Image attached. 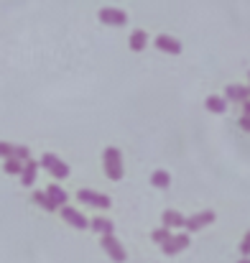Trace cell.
Returning <instances> with one entry per match:
<instances>
[{"label": "cell", "instance_id": "cell-1", "mask_svg": "<svg viewBox=\"0 0 250 263\" xmlns=\"http://www.w3.org/2000/svg\"><path fill=\"white\" fill-rule=\"evenodd\" d=\"M102 166H105V174L112 181H120L125 174V166H123V154L115 148V146H107L102 151Z\"/></svg>", "mask_w": 250, "mask_h": 263}, {"label": "cell", "instance_id": "cell-2", "mask_svg": "<svg viewBox=\"0 0 250 263\" xmlns=\"http://www.w3.org/2000/svg\"><path fill=\"white\" fill-rule=\"evenodd\" d=\"M39 166H44V169H46V174H51L54 179H67V176L72 174L69 164H64L56 154H44V156H41V161H39Z\"/></svg>", "mask_w": 250, "mask_h": 263}, {"label": "cell", "instance_id": "cell-3", "mask_svg": "<svg viewBox=\"0 0 250 263\" xmlns=\"http://www.w3.org/2000/svg\"><path fill=\"white\" fill-rule=\"evenodd\" d=\"M77 199L82 202L84 207H94V210H110V204H112V199L107 194H100L94 189H80Z\"/></svg>", "mask_w": 250, "mask_h": 263}, {"label": "cell", "instance_id": "cell-4", "mask_svg": "<svg viewBox=\"0 0 250 263\" xmlns=\"http://www.w3.org/2000/svg\"><path fill=\"white\" fill-rule=\"evenodd\" d=\"M100 246H102V251H105L115 263H125L128 253H125L123 243H120L115 235H100Z\"/></svg>", "mask_w": 250, "mask_h": 263}, {"label": "cell", "instance_id": "cell-5", "mask_svg": "<svg viewBox=\"0 0 250 263\" xmlns=\"http://www.w3.org/2000/svg\"><path fill=\"white\" fill-rule=\"evenodd\" d=\"M97 18H100V23H105V26H115V28L128 26V13L120 10V8H100V10H97Z\"/></svg>", "mask_w": 250, "mask_h": 263}, {"label": "cell", "instance_id": "cell-6", "mask_svg": "<svg viewBox=\"0 0 250 263\" xmlns=\"http://www.w3.org/2000/svg\"><path fill=\"white\" fill-rule=\"evenodd\" d=\"M215 212L212 210H202V212H197V215H189L186 220H184V228L189 230V233H197V230H202V228H207V225H212L215 222Z\"/></svg>", "mask_w": 250, "mask_h": 263}, {"label": "cell", "instance_id": "cell-7", "mask_svg": "<svg viewBox=\"0 0 250 263\" xmlns=\"http://www.w3.org/2000/svg\"><path fill=\"white\" fill-rule=\"evenodd\" d=\"M59 212H62V220H64L67 225H72L74 230H87V228H89L87 215H82L80 210H74V207L64 204V207H59Z\"/></svg>", "mask_w": 250, "mask_h": 263}, {"label": "cell", "instance_id": "cell-8", "mask_svg": "<svg viewBox=\"0 0 250 263\" xmlns=\"http://www.w3.org/2000/svg\"><path fill=\"white\" fill-rule=\"evenodd\" d=\"M153 46L159 49V51H164V54H171V57H176V54H181V41L179 39H174V36H168V33H159L156 36V41H153Z\"/></svg>", "mask_w": 250, "mask_h": 263}, {"label": "cell", "instance_id": "cell-9", "mask_svg": "<svg viewBox=\"0 0 250 263\" xmlns=\"http://www.w3.org/2000/svg\"><path fill=\"white\" fill-rule=\"evenodd\" d=\"M186 246H189V235H171V240L161 246V251L164 256H179Z\"/></svg>", "mask_w": 250, "mask_h": 263}, {"label": "cell", "instance_id": "cell-10", "mask_svg": "<svg viewBox=\"0 0 250 263\" xmlns=\"http://www.w3.org/2000/svg\"><path fill=\"white\" fill-rule=\"evenodd\" d=\"M225 100H230V102H245L250 100V87L248 85H230V87L225 89Z\"/></svg>", "mask_w": 250, "mask_h": 263}, {"label": "cell", "instance_id": "cell-11", "mask_svg": "<svg viewBox=\"0 0 250 263\" xmlns=\"http://www.w3.org/2000/svg\"><path fill=\"white\" fill-rule=\"evenodd\" d=\"M39 161H33V159H28L26 164H23V172H21V184L23 186H33V181H36V176H39Z\"/></svg>", "mask_w": 250, "mask_h": 263}, {"label": "cell", "instance_id": "cell-12", "mask_svg": "<svg viewBox=\"0 0 250 263\" xmlns=\"http://www.w3.org/2000/svg\"><path fill=\"white\" fill-rule=\"evenodd\" d=\"M128 46H130V51H143L148 46V31H143V28L133 31L128 39Z\"/></svg>", "mask_w": 250, "mask_h": 263}, {"label": "cell", "instance_id": "cell-13", "mask_svg": "<svg viewBox=\"0 0 250 263\" xmlns=\"http://www.w3.org/2000/svg\"><path fill=\"white\" fill-rule=\"evenodd\" d=\"M184 215L181 212H176V210H166L164 215H161V222H164V228L168 230H176V228H184Z\"/></svg>", "mask_w": 250, "mask_h": 263}, {"label": "cell", "instance_id": "cell-14", "mask_svg": "<svg viewBox=\"0 0 250 263\" xmlns=\"http://www.w3.org/2000/svg\"><path fill=\"white\" fill-rule=\"evenodd\" d=\"M89 228H92L97 235H112V233H115V225H112V220H107V217H94V220H89Z\"/></svg>", "mask_w": 250, "mask_h": 263}, {"label": "cell", "instance_id": "cell-15", "mask_svg": "<svg viewBox=\"0 0 250 263\" xmlns=\"http://www.w3.org/2000/svg\"><path fill=\"white\" fill-rule=\"evenodd\" d=\"M46 194H49V199H51L56 207H64L67 199H69V194H67L59 184H49V186H46Z\"/></svg>", "mask_w": 250, "mask_h": 263}, {"label": "cell", "instance_id": "cell-16", "mask_svg": "<svg viewBox=\"0 0 250 263\" xmlns=\"http://www.w3.org/2000/svg\"><path fill=\"white\" fill-rule=\"evenodd\" d=\"M204 105H207V110H209V112H217V115L227 112V100H225V97H220V95H209Z\"/></svg>", "mask_w": 250, "mask_h": 263}, {"label": "cell", "instance_id": "cell-17", "mask_svg": "<svg viewBox=\"0 0 250 263\" xmlns=\"http://www.w3.org/2000/svg\"><path fill=\"white\" fill-rule=\"evenodd\" d=\"M151 184H153L156 189H168V184H171V174L164 172V169H159V172H153V174H151Z\"/></svg>", "mask_w": 250, "mask_h": 263}, {"label": "cell", "instance_id": "cell-18", "mask_svg": "<svg viewBox=\"0 0 250 263\" xmlns=\"http://www.w3.org/2000/svg\"><path fill=\"white\" fill-rule=\"evenodd\" d=\"M33 202L41 207V210H46V212H54V210H59L51 199H49V194L46 192H33Z\"/></svg>", "mask_w": 250, "mask_h": 263}, {"label": "cell", "instance_id": "cell-19", "mask_svg": "<svg viewBox=\"0 0 250 263\" xmlns=\"http://www.w3.org/2000/svg\"><path fill=\"white\" fill-rule=\"evenodd\" d=\"M3 169H5V174H15V176H21V172H23V161H18V159H5Z\"/></svg>", "mask_w": 250, "mask_h": 263}, {"label": "cell", "instance_id": "cell-20", "mask_svg": "<svg viewBox=\"0 0 250 263\" xmlns=\"http://www.w3.org/2000/svg\"><path fill=\"white\" fill-rule=\"evenodd\" d=\"M171 235H174V233H171L168 228H159V230H153V233H151L153 243H159V246H164V243H168V240H171Z\"/></svg>", "mask_w": 250, "mask_h": 263}, {"label": "cell", "instance_id": "cell-21", "mask_svg": "<svg viewBox=\"0 0 250 263\" xmlns=\"http://www.w3.org/2000/svg\"><path fill=\"white\" fill-rule=\"evenodd\" d=\"M13 159H18V161H23V164H26V161L31 159L28 146H15V148H13Z\"/></svg>", "mask_w": 250, "mask_h": 263}, {"label": "cell", "instance_id": "cell-22", "mask_svg": "<svg viewBox=\"0 0 250 263\" xmlns=\"http://www.w3.org/2000/svg\"><path fill=\"white\" fill-rule=\"evenodd\" d=\"M13 143H5V141H0V159L5 161V159H13Z\"/></svg>", "mask_w": 250, "mask_h": 263}, {"label": "cell", "instance_id": "cell-23", "mask_svg": "<svg viewBox=\"0 0 250 263\" xmlns=\"http://www.w3.org/2000/svg\"><path fill=\"white\" fill-rule=\"evenodd\" d=\"M240 253H243L245 258H250V230L243 235V240H240Z\"/></svg>", "mask_w": 250, "mask_h": 263}, {"label": "cell", "instance_id": "cell-24", "mask_svg": "<svg viewBox=\"0 0 250 263\" xmlns=\"http://www.w3.org/2000/svg\"><path fill=\"white\" fill-rule=\"evenodd\" d=\"M240 128H243L245 133H250V115H243V118H240Z\"/></svg>", "mask_w": 250, "mask_h": 263}, {"label": "cell", "instance_id": "cell-25", "mask_svg": "<svg viewBox=\"0 0 250 263\" xmlns=\"http://www.w3.org/2000/svg\"><path fill=\"white\" fill-rule=\"evenodd\" d=\"M243 115H250V100L243 102Z\"/></svg>", "mask_w": 250, "mask_h": 263}, {"label": "cell", "instance_id": "cell-26", "mask_svg": "<svg viewBox=\"0 0 250 263\" xmlns=\"http://www.w3.org/2000/svg\"><path fill=\"white\" fill-rule=\"evenodd\" d=\"M238 263H250V258H240V261H238Z\"/></svg>", "mask_w": 250, "mask_h": 263}, {"label": "cell", "instance_id": "cell-27", "mask_svg": "<svg viewBox=\"0 0 250 263\" xmlns=\"http://www.w3.org/2000/svg\"><path fill=\"white\" fill-rule=\"evenodd\" d=\"M248 82H250V72H248ZM248 87H250V85H248Z\"/></svg>", "mask_w": 250, "mask_h": 263}]
</instances>
